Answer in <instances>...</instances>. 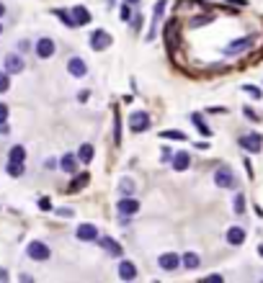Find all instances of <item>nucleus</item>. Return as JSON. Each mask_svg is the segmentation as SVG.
Instances as JSON below:
<instances>
[{"instance_id":"1","label":"nucleus","mask_w":263,"mask_h":283,"mask_svg":"<svg viewBox=\"0 0 263 283\" xmlns=\"http://www.w3.org/2000/svg\"><path fill=\"white\" fill-rule=\"evenodd\" d=\"M256 33H250V36H243V39H235V41H230V44H227V47H225V54L227 57H235V54H243V52H248L250 47H253V44H256Z\"/></svg>"},{"instance_id":"2","label":"nucleus","mask_w":263,"mask_h":283,"mask_svg":"<svg viewBox=\"0 0 263 283\" xmlns=\"http://www.w3.org/2000/svg\"><path fill=\"white\" fill-rule=\"evenodd\" d=\"M111 44H113V39H111V33H109V31L98 29V31L90 33V49H93V52H104V49L111 47Z\"/></svg>"},{"instance_id":"3","label":"nucleus","mask_w":263,"mask_h":283,"mask_svg":"<svg viewBox=\"0 0 263 283\" xmlns=\"http://www.w3.org/2000/svg\"><path fill=\"white\" fill-rule=\"evenodd\" d=\"M26 252H29V257H31V260H37V263H44V260H49V257H52V250H49V247L44 245V242H39V240L29 242Z\"/></svg>"},{"instance_id":"4","label":"nucleus","mask_w":263,"mask_h":283,"mask_svg":"<svg viewBox=\"0 0 263 283\" xmlns=\"http://www.w3.org/2000/svg\"><path fill=\"white\" fill-rule=\"evenodd\" d=\"M214 183L220 186V188H237V178L230 167H220L214 173Z\"/></svg>"},{"instance_id":"5","label":"nucleus","mask_w":263,"mask_h":283,"mask_svg":"<svg viewBox=\"0 0 263 283\" xmlns=\"http://www.w3.org/2000/svg\"><path fill=\"white\" fill-rule=\"evenodd\" d=\"M240 147H243L245 152H261L263 150V137L256 134V131L243 134V137H240Z\"/></svg>"},{"instance_id":"6","label":"nucleus","mask_w":263,"mask_h":283,"mask_svg":"<svg viewBox=\"0 0 263 283\" xmlns=\"http://www.w3.org/2000/svg\"><path fill=\"white\" fill-rule=\"evenodd\" d=\"M129 126H132L134 134L150 129V116H147V111H134L132 116H129Z\"/></svg>"},{"instance_id":"7","label":"nucleus","mask_w":263,"mask_h":283,"mask_svg":"<svg viewBox=\"0 0 263 283\" xmlns=\"http://www.w3.org/2000/svg\"><path fill=\"white\" fill-rule=\"evenodd\" d=\"M116 211H119V217H132V214L140 211V201L132 196H124L116 201Z\"/></svg>"},{"instance_id":"8","label":"nucleus","mask_w":263,"mask_h":283,"mask_svg":"<svg viewBox=\"0 0 263 283\" xmlns=\"http://www.w3.org/2000/svg\"><path fill=\"white\" fill-rule=\"evenodd\" d=\"M3 67H5L8 75H18V72H24L26 62H24V57H21V54H8L5 62H3Z\"/></svg>"},{"instance_id":"9","label":"nucleus","mask_w":263,"mask_h":283,"mask_svg":"<svg viewBox=\"0 0 263 283\" xmlns=\"http://www.w3.org/2000/svg\"><path fill=\"white\" fill-rule=\"evenodd\" d=\"M75 237L80 242H96L98 240V226L93 224H80L77 229H75Z\"/></svg>"},{"instance_id":"10","label":"nucleus","mask_w":263,"mask_h":283,"mask_svg":"<svg viewBox=\"0 0 263 283\" xmlns=\"http://www.w3.org/2000/svg\"><path fill=\"white\" fill-rule=\"evenodd\" d=\"M165 0H157V3L152 5V29H150V33H147V41H155V36H157V21H160V16L165 13Z\"/></svg>"},{"instance_id":"11","label":"nucleus","mask_w":263,"mask_h":283,"mask_svg":"<svg viewBox=\"0 0 263 283\" xmlns=\"http://www.w3.org/2000/svg\"><path fill=\"white\" fill-rule=\"evenodd\" d=\"M54 49H57V44L49 36H41L37 41V57H39V60H49V57L54 54Z\"/></svg>"},{"instance_id":"12","label":"nucleus","mask_w":263,"mask_h":283,"mask_svg":"<svg viewBox=\"0 0 263 283\" xmlns=\"http://www.w3.org/2000/svg\"><path fill=\"white\" fill-rule=\"evenodd\" d=\"M157 265L170 273V270H176V268L181 265V255H178V252H165V255L157 257Z\"/></svg>"},{"instance_id":"13","label":"nucleus","mask_w":263,"mask_h":283,"mask_svg":"<svg viewBox=\"0 0 263 283\" xmlns=\"http://www.w3.org/2000/svg\"><path fill=\"white\" fill-rule=\"evenodd\" d=\"M67 72H70L73 77H85L88 75V64L80 60V57H73V60L67 62Z\"/></svg>"},{"instance_id":"14","label":"nucleus","mask_w":263,"mask_h":283,"mask_svg":"<svg viewBox=\"0 0 263 283\" xmlns=\"http://www.w3.org/2000/svg\"><path fill=\"white\" fill-rule=\"evenodd\" d=\"M96 242H98L101 247H104V250H106L111 257H121V252H124V250H121V245H119V242H113L111 237H98Z\"/></svg>"},{"instance_id":"15","label":"nucleus","mask_w":263,"mask_h":283,"mask_svg":"<svg viewBox=\"0 0 263 283\" xmlns=\"http://www.w3.org/2000/svg\"><path fill=\"white\" fill-rule=\"evenodd\" d=\"M119 278L121 281H134L137 278V265L132 260H121L119 263Z\"/></svg>"},{"instance_id":"16","label":"nucleus","mask_w":263,"mask_h":283,"mask_svg":"<svg viewBox=\"0 0 263 283\" xmlns=\"http://www.w3.org/2000/svg\"><path fill=\"white\" fill-rule=\"evenodd\" d=\"M170 165H173L176 173H184V170H188V165H191V155L188 152H178V155H173Z\"/></svg>"},{"instance_id":"17","label":"nucleus","mask_w":263,"mask_h":283,"mask_svg":"<svg viewBox=\"0 0 263 283\" xmlns=\"http://www.w3.org/2000/svg\"><path fill=\"white\" fill-rule=\"evenodd\" d=\"M227 242H230L232 247H240L245 242V229L243 226H230V229H227Z\"/></svg>"},{"instance_id":"18","label":"nucleus","mask_w":263,"mask_h":283,"mask_svg":"<svg viewBox=\"0 0 263 283\" xmlns=\"http://www.w3.org/2000/svg\"><path fill=\"white\" fill-rule=\"evenodd\" d=\"M73 18H75L77 26H85V24H90V18H93V16H90V10L85 5H75L73 8Z\"/></svg>"},{"instance_id":"19","label":"nucleus","mask_w":263,"mask_h":283,"mask_svg":"<svg viewBox=\"0 0 263 283\" xmlns=\"http://www.w3.org/2000/svg\"><path fill=\"white\" fill-rule=\"evenodd\" d=\"M93 155H96V150H93V144H80V150H77V160L83 162V165H88V162H93Z\"/></svg>"},{"instance_id":"20","label":"nucleus","mask_w":263,"mask_h":283,"mask_svg":"<svg viewBox=\"0 0 263 283\" xmlns=\"http://www.w3.org/2000/svg\"><path fill=\"white\" fill-rule=\"evenodd\" d=\"M60 167L65 170V173H75V170H77V155H73V152L62 155V160H60Z\"/></svg>"},{"instance_id":"21","label":"nucleus","mask_w":263,"mask_h":283,"mask_svg":"<svg viewBox=\"0 0 263 283\" xmlns=\"http://www.w3.org/2000/svg\"><path fill=\"white\" fill-rule=\"evenodd\" d=\"M191 121H193V126H196L204 137H212V129L207 126V121H204V116L201 113H191Z\"/></svg>"},{"instance_id":"22","label":"nucleus","mask_w":263,"mask_h":283,"mask_svg":"<svg viewBox=\"0 0 263 283\" xmlns=\"http://www.w3.org/2000/svg\"><path fill=\"white\" fill-rule=\"evenodd\" d=\"M54 16H57V18H60V21H62V24H65V26H70V29H73V26H77V24H75V18H73V10H65V8H57V10H54Z\"/></svg>"},{"instance_id":"23","label":"nucleus","mask_w":263,"mask_h":283,"mask_svg":"<svg viewBox=\"0 0 263 283\" xmlns=\"http://www.w3.org/2000/svg\"><path fill=\"white\" fill-rule=\"evenodd\" d=\"M181 263H184V268H188V270H196L199 263H201V257L196 252H186L184 257H181Z\"/></svg>"},{"instance_id":"24","label":"nucleus","mask_w":263,"mask_h":283,"mask_svg":"<svg viewBox=\"0 0 263 283\" xmlns=\"http://www.w3.org/2000/svg\"><path fill=\"white\" fill-rule=\"evenodd\" d=\"M8 160L10 162H24L26 160V150L21 144H16V147H10V152H8Z\"/></svg>"},{"instance_id":"25","label":"nucleus","mask_w":263,"mask_h":283,"mask_svg":"<svg viewBox=\"0 0 263 283\" xmlns=\"http://www.w3.org/2000/svg\"><path fill=\"white\" fill-rule=\"evenodd\" d=\"M160 137L163 139H170V142H184V139H188L184 131H178V129H165V131H160Z\"/></svg>"},{"instance_id":"26","label":"nucleus","mask_w":263,"mask_h":283,"mask_svg":"<svg viewBox=\"0 0 263 283\" xmlns=\"http://www.w3.org/2000/svg\"><path fill=\"white\" fill-rule=\"evenodd\" d=\"M132 190H134V180H132V178H121V180H119V193H121V196H129Z\"/></svg>"},{"instance_id":"27","label":"nucleus","mask_w":263,"mask_h":283,"mask_svg":"<svg viewBox=\"0 0 263 283\" xmlns=\"http://www.w3.org/2000/svg\"><path fill=\"white\" fill-rule=\"evenodd\" d=\"M235 203H232V209H235V214H243L245 211V193H235V198H232Z\"/></svg>"},{"instance_id":"28","label":"nucleus","mask_w":263,"mask_h":283,"mask_svg":"<svg viewBox=\"0 0 263 283\" xmlns=\"http://www.w3.org/2000/svg\"><path fill=\"white\" fill-rule=\"evenodd\" d=\"M8 175H13V178L24 175V162H10L8 160Z\"/></svg>"},{"instance_id":"29","label":"nucleus","mask_w":263,"mask_h":283,"mask_svg":"<svg viewBox=\"0 0 263 283\" xmlns=\"http://www.w3.org/2000/svg\"><path fill=\"white\" fill-rule=\"evenodd\" d=\"M243 93H248L250 98H256V100H258V98H263V90H261V88H256V85H243Z\"/></svg>"},{"instance_id":"30","label":"nucleus","mask_w":263,"mask_h":283,"mask_svg":"<svg viewBox=\"0 0 263 283\" xmlns=\"http://www.w3.org/2000/svg\"><path fill=\"white\" fill-rule=\"evenodd\" d=\"M10 88V77L5 70H0V93H5V90Z\"/></svg>"},{"instance_id":"31","label":"nucleus","mask_w":263,"mask_h":283,"mask_svg":"<svg viewBox=\"0 0 263 283\" xmlns=\"http://www.w3.org/2000/svg\"><path fill=\"white\" fill-rule=\"evenodd\" d=\"M119 13H121V21H124V24H129V21L134 18V16H132V8H129L127 3L121 5V10H119Z\"/></svg>"},{"instance_id":"32","label":"nucleus","mask_w":263,"mask_h":283,"mask_svg":"<svg viewBox=\"0 0 263 283\" xmlns=\"http://www.w3.org/2000/svg\"><path fill=\"white\" fill-rule=\"evenodd\" d=\"M85 183H88V173H83V175H77V180H75V183H73V190H75V188H83Z\"/></svg>"},{"instance_id":"33","label":"nucleus","mask_w":263,"mask_h":283,"mask_svg":"<svg viewBox=\"0 0 263 283\" xmlns=\"http://www.w3.org/2000/svg\"><path fill=\"white\" fill-rule=\"evenodd\" d=\"M39 209H44V211H49V209H52V201H49L47 196H44V198H39Z\"/></svg>"},{"instance_id":"34","label":"nucleus","mask_w":263,"mask_h":283,"mask_svg":"<svg viewBox=\"0 0 263 283\" xmlns=\"http://www.w3.org/2000/svg\"><path fill=\"white\" fill-rule=\"evenodd\" d=\"M243 113H245V116H248V119H250V121H261V119H258V116H256V111H253V108H248V106H245V108H243Z\"/></svg>"},{"instance_id":"35","label":"nucleus","mask_w":263,"mask_h":283,"mask_svg":"<svg viewBox=\"0 0 263 283\" xmlns=\"http://www.w3.org/2000/svg\"><path fill=\"white\" fill-rule=\"evenodd\" d=\"M5 119H8V106L0 103V124H5Z\"/></svg>"},{"instance_id":"36","label":"nucleus","mask_w":263,"mask_h":283,"mask_svg":"<svg viewBox=\"0 0 263 283\" xmlns=\"http://www.w3.org/2000/svg\"><path fill=\"white\" fill-rule=\"evenodd\" d=\"M57 214L60 217H73V209H57Z\"/></svg>"},{"instance_id":"37","label":"nucleus","mask_w":263,"mask_h":283,"mask_svg":"<svg viewBox=\"0 0 263 283\" xmlns=\"http://www.w3.org/2000/svg\"><path fill=\"white\" fill-rule=\"evenodd\" d=\"M88 95H90V93H88V90H83V93H80V95H77V100H80V103H85V100H88Z\"/></svg>"},{"instance_id":"38","label":"nucleus","mask_w":263,"mask_h":283,"mask_svg":"<svg viewBox=\"0 0 263 283\" xmlns=\"http://www.w3.org/2000/svg\"><path fill=\"white\" fill-rule=\"evenodd\" d=\"M0 281H8V273H5L3 268H0Z\"/></svg>"},{"instance_id":"39","label":"nucleus","mask_w":263,"mask_h":283,"mask_svg":"<svg viewBox=\"0 0 263 283\" xmlns=\"http://www.w3.org/2000/svg\"><path fill=\"white\" fill-rule=\"evenodd\" d=\"M3 16H5V5H3V3H0V18H3Z\"/></svg>"},{"instance_id":"40","label":"nucleus","mask_w":263,"mask_h":283,"mask_svg":"<svg viewBox=\"0 0 263 283\" xmlns=\"http://www.w3.org/2000/svg\"><path fill=\"white\" fill-rule=\"evenodd\" d=\"M258 252H261V255H263V245H261V247H258Z\"/></svg>"},{"instance_id":"41","label":"nucleus","mask_w":263,"mask_h":283,"mask_svg":"<svg viewBox=\"0 0 263 283\" xmlns=\"http://www.w3.org/2000/svg\"><path fill=\"white\" fill-rule=\"evenodd\" d=\"M129 3H140V0H129Z\"/></svg>"},{"instance_id":"42","label":"nucleus","mask_w":263,"mask_h":283,"mask_svg":"<svg viewBox=\"0 0 263 283\" xmlns=\"http://www.w3.org/2000/svg\"><path fill=\"white\" fill-rule=\"evenodd\" d=\"M0 33H3V26H0Z\"/></svg>"}]
</instances>
